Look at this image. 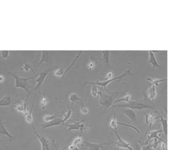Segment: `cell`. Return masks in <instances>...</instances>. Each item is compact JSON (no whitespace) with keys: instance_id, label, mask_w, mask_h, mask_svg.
I'll use <instances>...</instances> for the list:
<instances>
[{"instance_id":"cell-1","label":"cell","mask_w":186,"mask_h":150,"mask_svg":"<svg viewBox=\"0 0 186 150\" xmlns=\"http://www.w3.org/2000/svg\"><path fill=\"white\" fill-rule=\"evenodd\" d=\"M144 94V99L143 100H135L130 101L127 104H120V105H113L112 106L114 107H128L129 108L131 109L132 110L134 109H138V110H143L144 109H150L154 110L156 111L155 108V104L153 102L149 101L148 98L146 95L144 91H143Z\"/></svg>"},{"instance_id":"cell-2","label":"cell","mask_w":186,"mask_h":150,"mask_svg":"<svg viewBox=\"0 0 186 150\" xmlns=\"http://www.w3.org/2000/svg\"><path fill=\"white\" fill-rule=\"evenodd\" d=\"M119 90L116 92H110L109 94L106 95L103 94L101 92H98V94L100 95V99L98 102V106L101 107L103 110H106L108 109L112 106L115 100L119 95Z\"/></svg>"},{"instance_id":"cell-3","label":"cell","mask_w":186,"mask_h":150,"mask_svg":"<svg viewBox=\"0 0 186 150\" xmlns=\"http://www.w3.org/2000/svg\"><path fill=\"white\" fill-rule=\"evenodd\" d=\"M8 74L9 75H11L13 78L15 79V87L17 88H22L25 91L27 94H29L30 91L33 89L34 88L31 86L28 83V81L30 79L34 78V77H38L39 74H38L36 75H34L32 77H30L27 78H22L20 77L18 75H17L16 72H11L8 71Z\"/></svg>"},{"instance_id":"cell-4","label":"cell","mask_w":186,"mask_h":150,"mask_svg":"<svg viewBox=\"0 0 186 150\" xmlns=\"http://www.w3.org/2000/svg\"><path fill=\"white\" fill-rule=\"evenodd\" d=\"M128 74H131V72L130 70H128V71H126L123 74L118 76L117 77H116V78H113L112 79H108V80H106L104 81H101V82H99V81H97L95 83H92V82H85L84 85H85L86 84H91V85H98V87H103L104 88V89L106 90V91L108 92H109L108 90H107L106 89V87L107 85L110 83V82H111L112 81H115V80H117V79H121L123 78V77L127 76V75Z\"/></svg>"},{"instance_id":"cell-5","label":"cell","mask_w":186,"mask_h":150,"mask_svg":"<svg viewBox=\"0 0 186 150\" xmlns=\"http://www.w3.org/2000/svg\"><path fill=\"white\" fill-rule=\"evenodd\" d=\"M49 74V72H41L39 73V75L38 77V78L36 80L35 82H37V85L35 87L33 88L32 90H31L30 91V92L29 94H27V96L26 98L25 101V102L24 103H26L27 104V100L30 96V94L32 92H37V90H39L41 92V87L42 86L43 83L44 81V80L45 79L46 77L47 76V75Z\"/></svg>"},{"instance_id":"cell-6","label":"cell","mask_w":186,"mask_h":150,"mask_svg":"<svg viewBox=\"0 0 186 150\" xmlns=\"http://www.w3.org/2000/svg\"><path fill=\"white\" fill-rule=\"evenodd\" d=\"M112 131L115 134L117 139V142H108V144H115L118 148H122L124 149H128L129 150H134L131 147V145L129 143L125 142L124 140H123L120 137L119 134L118 133V131H117V128H116L114 129H112Z\"/></svg>"},{"instance_id":"cell-7","label":"cell","mask_w":186,"mask_h":150,"mask_svg":"<svg viewBox=\"0 0 186 150\" xmlns=\"http://www.w3.org/2000/svg\"><path fill=\"white\" fill-rule=\"evenodd\" d=\"M6 135L8 138V139L7 140H6V142H9L8 146L7 147V150H9V147L10 146L12 142L13 141H15L17 139V138L9 133L8 131L4 127V124L2 122L1 119L0 118V135Z\"/></svg>"},{"instance_id":"cell-8","label":"cell","mask_w":186,"mask_h":150,"mask_svg":"<svg viewBox=\"0 0 186 150\" xmlns=\"http://www.w3.org/2000/svg\"><path fill=\"white\" fill-rule=\"evenodd\" d=\"M53 54L52 52L48 51H43L42 57L41 59V61L38 63V67L41 65L43 63L45 62L47 63V65L52 64Z\"/></svg>"},{"instance_id":"cell-9","label":"cell","mask_w":186,"mask_h":150,"mask_svg":"<svg viewBox=\"0 0 186 150\" xmlns=\"http://www.w3.org/2000/svg\"><path fill=\"white\" fill-rule=\"evenodd\" d=\"M84 144L81 146H86L88 147L90 150H101V149L103 148V146L108 144V142H101V143H92L90 142L84 141L83 142Z\"/></svg>"},{"instance_id":"cell-10","label":"cell","mask_w":186,"mask_h":150,"mask_svg":"<svg viewBox=\"0 0 186 150\" xmlns=\"http://www.w3.org/2000/svg\"><path fill=\"white\" fill-rule=\"evenodd\" d=\"M32 129L34 130V133L35 134V135H36V137H37L38 139V140H39V142H41V146H42V150H50L49 149V145H48V142H47L45 138L44 137H41L40 135V134L37 133V132L36 131V129L34 127L33 124H32Z\"/></svg>"},{"instance_id":"cell-11","label":"cell","mask_w":186,"mask_h":150,"mask_svg":"<svg viewBox=\"0 0 186 150\" xmlns=\"http://www.w3.org/2000/svg\"><path fill=\"white\" fill-rule=\"evenodd\" d=\"M60 125H62V119L56 118L51 121H49L48 122H46L45 124L42 125L41 129H45L47 128H49V127Z\"/></svg>"},{"instance_id":"cell-12","label":"cell","mask_w":186,"mask_h":150,"mask_svg":"<svg viewBox=\"0 0 186 150\" xmlns=\"http://www.w3.org/2000/svg\"><path fill=\"white\" fill-rule=\"evenodd\" d=\"M158 52V51H149V55H150V58L148 60V63H150L153 67V69L155 68H161V67L157 61L156 57L155 56V53Z\"/></svg>"},{"instance_id":"cell-13","label":"cell","mask_w":186,"mask_h":150,"mask_svg":"<svg viewBox=\"0 0 186 150\" xmlns=\"http://www.w3.org/2000/svg\"><path fill=\"white\" fill-rule=\"evenodd\" d=\"M163 132V130H158V131H150L148 133V139L146 140V142H145V145H146L148 144V142L151 139H154V138H157L158 140H159L162 142H166L163 140V139H162L158 137V134L160 133L161 132Z\"/></svg>"},{"instance_id":"cell-14","label":"cell","mask_w":186,"mask_h":150,"mask_svg":"<svg viewBox=\"0 0 186 150\" xmlns=\"http://www.w3.org/2000/svg\"><path fill=\"white\" fill-rule=\"evenodd\" d=\"M156 113V110L155 111V112L153 113L151 112L149 114H146V113H144L145 115L146 125H150V129H151L153 124L156 122V119L158 117H155Z\"/></svg>"},{"instance_id":"cell-15","label":"cell","mask_w":186,"mask_h":150,"mask_svg":"<svg viewBox=\"0 0 186 150\" xmlns=\"http://www.w3.org/2000/svg\"><path fill=\"white\" fill-rule=\"evenodd\" d=\"M156 113H157L159 115V117H160V120H157L156 122H161V124L162 125L163 127V131L164 132V133L165 134V135L167 136L168 134V124H167V117H162V115L160 114L159 112H158L156 111Z\"/></svg>"},{"instance_id":"cell-16","label":"cell","mask_w":186,"mask_h":150,"mask_svg":"<svg viewBox=\"0 0 186 150\" xmlns=\"http://www.w3.org/2000/svg\"><path fill=\"white\" fill-rule=\"evenodd\" d=\"M84 121L85 120H81L80 121H78V122H76V121H73V124H64L62 125L67 126L68 127V128L66 130V132L68 133V132H69L71 131H73V130H79L80 125L83 122H84Z\"/></svg>"},{"instance_id":"cell-17","label":"cell","mask_w":186,"mask_h":150,"mask_svg":"<svg viewBox=\"0 0 186 150\" xmlns=\"http://www.w3.org/2000/svg\"><path fill=\"white\" fill-rule=\"evenodd\" d=\"M148 100L153 102V101L155 99L157 95L156 90V87L153 85L150 84V87L148 88Z\"/></svg>"},{"instance_id":"cell-18","label":"cell","mask_w":186,"mask_h":150,"mask_svg":"<svg viewBox=\"0 0 186 150\" xmlns=\"http://www.w3.org/2000/svg\"><path fill=\"white\" fill-rule=\"evenodd\" d=\"M123 112L133 122H136V115L135 112L131 109H127L123 110Z\"/></svg>"},{"instance_id":"cell-19","label":"cell","mask_w":186,"mask_h":150,"mask_svg":"<svg viewBox=\"0 0 186 150\" xmlns=\"http://www.w3.org/2000/svg\"><path fill=\"white\" fill-rule=\"evenodd\" d=\"M36 97H37V95H36L34 96V101H33V103L32 104V107H31V108L30 111L29 112V114L28 115L25 117V120L26 122L27 123H28L29 124H32V122H33V117L32 116V112L33 111V109H34V102H35V100L36 99Z\"/></svg>"},{"instance_id":"cell-20","label":"cell","mask_w":186,"mask_h":150,"mask_svg":"<svg viewBox=\"0 0 186 150\" xmlns=\"http://www.w3.org/2000/svg\"><path fill=\"white\" fill-rule=\"evenodd\" d=\"M11 99L10 97L8 95L3 97L0 100V107H7L11 105Z\"/></svg>"},{"instance_id":"cell-21","label":"cell","mask_w":186,"mask_h":150,"mask_svg":"<svg viewBox=\"0 0 186 150\" xmlns=\"http://www.w3.org/2000/svg\"><path fill=\"white\" fill-rule=\"evenodd\" d=\"M69 101L72 102V106L74 103H76L77 104H79V101H83V99H81L79 97L78 95L76 94H72L70 95L69 97Z\"/></svg>"},{"instance_id":"cell-22","label":"cell","mask_w":186,"mask_h":150,"mask_svg":"<svg viewBox=\"0 0 186 150\" xmlns=\"http://www.w3.org/2000/svg\"><path fill=\"white\" fill-rule=\"evenodd\" d=\"M103 59L104 61V62L108 66L110 67V58H109V54L110 51H103Z\"/></svg>"},{"instance_id":"cell-23","label":"cell","mask_w":186,"mask_h":150,"mask_svg":"<svg viewBox=\"0 0 186 150\" xmlns=\"http://www.w3.org/2000/svg\"><path fill=\"white\" fill-rule=\"evenodd\" d=\"M113 117L112 118V119L111 120V121L110 122V129H114L115 128H117V120H116V114L115 112H114L113 110Z\"/></svg>"},{"instance_id":"cell-24","label":"cell","mask_w":186,"mask_h":150,"mask_svg":"<svg viewBox=\"0 0 186 150\" xmlns=\"http://www.w3.org/2000/svg\"><path fill=\"white\" fill-rule=\"evenodd\" d=\"M72 114V109L69 107V104H68V110L66 111V112L64 114V118L62 119V125H63L64 124V122H65L66 121L69 119V118L71 117Z\"/></svg>"},{"instance_id":"cell-25","label":"cell","mask_w":186,"mask_h":150,"mask_svg":"<svg viewBox=\"0 0 186 150\" xmlns=\"http://www.w3.org/2000/svg\"><path fill=\"white\" fill-rule=\"evenodd\" d=\"M146 81L151 82V85H153L156 87V86H159V83H160L161 82L166 81L167 78L163 79H152V78L148 77V79H146Z\"/></svg>"},{"instance_id":"cell-26","label":"cell","mask_w":186,"mask_h":150,"mask_svg":"<svg viewBox=\"0 0 186 150\" xmlns=\"http://www.w3.org/2000/svg\"><path fill=\"white\" fill-rule=\"evenodd\" d=\"M131 96V93L127 94L126 95H125L124 96H123L122 98L115 101L114 102V104H116V103H119V102H126L127 103H128V102H129V101H130Z\"/></svg>"},{"instance_id":"cell-27","label":"cell","mask_w":186,"mask_h":150,"mask_svg":"<svg viewBox=\"0 0 186 150\" xmlns=\"http://www.w3.org/2000/svg\"><path fill=\"white\" fill-rule=\"evenodd\" d=\"M20 70H24L25 72H28V71H29V70H31V71H32V72L34 73V75H37V74H36V73L34 71V69H33L32 67V64H30V63H24V66L23 67L20 68Z\"/></svg>"},{"instance_id":"cell-28","label":"cell","mask_w":186,"mask_h":150,"mask_svg":"<svg viewBox=\"0 0 186 150\" xmlns=\"http://www.w3.org/2000/svg\"><path fill=\"white\" fill-rule=\"evenodd\" d=\"M64 67H59L58 69L56 70L55 71L52 72H51L50 73L51 75H54L55 76H57V77H61L64 75Z\"/></svg>"},{"instance_id":"cell-29","label":"cell","mask_w":186,"mask_h":150,"mask_svg":"<svg viewBox=\"0 0 186 150\" xmlns=\"http://www.w3.org/2000/svg\"><path fill=\"white\" fill-rule=\"evenodd\" d=\"M14 107L15 108L16 110L18 112H19L21 114H23V112L24 111V103H19L17 104L15 106H14Z\"/></svg>"},{"instance_id":"cell-30","label":"cell","mask_w":186,"mask_h":150,"mask_svg":"<svg viewBox=\"0 0 186 150\" xmlns=\"http://www.w3.org/2000/svg\"><path fill=\"white\" fill-rule=\"evenodd\" d=\"M83 52V51H80V52H79V54L77 55V56H76V58H75V59H74V61H73V62L72 63V64H71V65H70V66L68 68L67 70L66 71L64 72V76H63V77H64V76L66 75V74L67 73L68 71H69V70H70V69H71L72 68V67H73V65H74V63L76 62V60H78V59L79 58V57H80V56L81 54V53H82Z\"/></svg>"},{"instance_id":"cell-31","label":"cell","mask_w":186,"mask_h":150,"mask_svg":"<svg viewBox=\"0 0 186 150\" xmlns=\"http://www.w3.org/2000/svg\"><path fill=\"white\" fill-rule=\"evenodd\" d=\"M83 142V139L82 137H81L80 135L78 137L76 138L74 140L73 142V144L74 145V146H78L79 145H80Z\"/></svg>"},{"instance_id":"cell-32","label":"cell","mask_w":186,"mask_h":150,"mask_svg":"<svg viewBox=\"0 0 186 150\" xmlns=\"http://www.w3.org/2000/svg\"><path fill=\"white\" fill-rule=\"evenodd\" d=\"M78 104H79V106H80V112L81 113L85 114H87V112H89L88 109L85 106L83 102H80V103H79Z\"/></svg>"},{"instance_id":"cell-33","label":"cell","mask_w":186,"mask_h":150,"mask_svg":"<svg viewBox=\"0 0 186 150\" xmlns=\"http://www.w3.org/2000/svg\"><path fill=\"white\" fill-rule=\"evenodd\" d=\"M56 118V117L55 115H44L43 117V120L46 122H48L49 121H51L54 119H55Z\"/></svg>"},{"instance_id":"cell-34","label":"cell","mask_w":186,"mask_h":150,"mask_svg":"<svg viewBox=\"0 0 186 150\" xmlns=\"http://www.w3.org/2000/svg\"><path fill=\"white\" fill-rule=\"evenodd\" d=\"M98 92V88L97 85H93L92 87L91 88V95L94 97H96L97 96Z\"/></svg>"},{"instance_id":"cell-35","label":"cell","mask_w":186,"mask_h":150,"mask_svg":"<svg viewBox=\"0 0 186 150\" xmlns=\"http://www.w3.org/2000/svg\"><path fill=\"white\" fill-rule=\"evenodd\" d=\"M161 141L157 138H154V142L152 144V149H157L158 144L161 142Z\"/></svg>"},{"instance_id":"cell-36","label":"cell","mask_w":186,"mask_h":150,"mask_svg":"<svg viewBox=\"0 0 186 150\" xmlns=\"http://www.w3.org/2000/svg\"><path fill=\"white\" fill-rule=\"evenodd\" d=\"M9 55V51L8 50H6V51L3 50L1 51V56L4 59L8 58Z\"/></svg>"},{"instance_id":"cell-37","label":"cell","mask_w":186,"mask_h":150,"mask_svg":"<svg viewBox=\"0 0 186 150\" xmlns=\"http://www.w3.org/2000/svg\"><path fill=\"white\" fill-rule=\"evenodd\" d=\"M79 130L80 131V133H81L83 131H85V132H87V131H89V128L87 126H86V125L84 124L81 123L80 125Z\"/></svg>"},{"instance_id":"cell-38","label":"cell","mask_w":186,"mask_h":150,"mask_svg":"<svg viewBox=\"0 0 186 150\" xmlns=\"http://www.w3.org/2000/svg\"><path fill=\"white\" fill-rule=\"evenodd\" d=\"M48 103V100L47 99L46 97H43L42 99L41 100V106L42 107H45V106Z\"/></svg>"},{"instance_id":"cell-39","label":"cell","mask_w":186,"mask_h":150,"mask_svg":"<svg viewBox=\"0 0 186 150\" xmlns=\"http://www.w3.org/2000/svg\"><path fill=\"white\" fill-rule=\"evenodd\" d=\"M94 67H95V62L92 60L91 61H90L87 65V68L89 69V70H92Z\"/></svg>"},{"instance_id":"cell-40","label":"cell","mask_w":186,"mask_h":150,"mask_svg":"<svg viewBox=\"0 0 186 150\" xmlns=\"http://www.w3.org/2000/svg\"><path fill=\"white\" fill-rule=\"evenodd\" d=\"M114 77V72H110L108 74V75L106 76V80H108V79H112Z\"/></svg>"},{"instance_id":"cell-41","label":"cell","mask_w":186,"mask_h":150,"mask_svg":"<svg viewBox=\"0 0 186 150\" xmlns=\"http://www.w3.org/2000/svg\"><path fill=\"white\" fill-rule=\"evenodd\" d=\"M152 149V144H148L146 145H145L143 149L140 150H151Z\"/></svg>"},{"instance_id":"cell-42","label":"cell","mask_w":186,"mask_h":150,"mask_svg":"<svg viewBox=\"0 0 186 150\" xmlns=\"http://www.w3.org/2000/svg\"><path fill=\"white\" fill-rule=\"evenodd\" d=\"M68 150H80L78 147L77 146H74L73 144H71V145L68 146Z\"/></svg>"},{"instance_id":"cell-43","label":"cell","mask_w":186,"mask_h":150,"mask_svg":"<svg viewBox=\"0 0 186 150\" xmlns=\"http://www.w3.org/2000/svg\"><path fill=\"white\" fill-rule=\"evenodd\" d=\"M166 146V142H162L161 144V150H165Z\"/></svg>"},{"instance_id":"cell-44","label":"cell","mask_w":186,"mask_h":150,"mask_svg":"<svg viewBox=\"0 0 186 150\" xmlns=\"http://www.w3.org/2000/svg\"><path fill=\"white\" fill-rule=\"evenodd\" d=\"M52 143H53L54 145L55 146V150H60V149H59V142L57 143V145H56V144L55 143L54 140H52Z\"/></svg>"},{"instance_id":"cell-45","label":"cell","mask_w":186,"mask_h":150,"mask_svg":"<svg viewBox=\"0 0 186 150\" xmlns=\"http://www.w3.org/2000/svg\"><path fill=\"white\" fill-rule=\"evenodd\" d=\"M4 81V77L3 76L0 75V83L3 82Z\"/></svg>"},{"instance_id":"cell-46","label":"cell","mask_w":186,"mask_h":150,"mask_svg":"<svg viewBox=\"0 0 186 150\" xmlns=\"http://www.w3.org/2000/svg\"><path fill=\"white\" fill-rule=\"evenodd\" d=\"M1 135H0V138H1Z\"/></svg>"}]
</instances>
